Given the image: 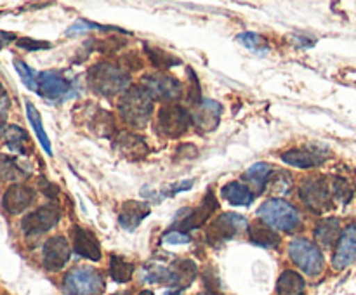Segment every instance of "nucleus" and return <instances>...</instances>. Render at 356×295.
<instances>
[{"label": "nucleus", "mask_w": 356, "mask_h": 295, "mask_svg": "<svg viewBox=\"0 0 356 295\" xmlns=\"http://www.w3.org/2000/svg\"><path fill=\"white\" fill-rule=\"evenodd\" d=\"M87 82L94 92L104 97H111L120 92H127L131 78L122 66L113 65V62H97L89 69Z\"/></svg>", "instance_id": "f257e3e1"}, {"label": "nucleus", "mask_w": 356, "mask_h": 295, "mask_svg": "<svg viewBox=\"0 0 356 295\" xmlns=\"http://www.w3.org/2000/svg\"><path fill=\"white\" fill-rule=\"evenodd\" d=\"M118 110H120V117L125 124L136 128H143L148 125L149 118H152L153 99L141 85L132 87L120 99Z\"/></svg>", "instance_id": "f03ea898"}, {"label": "nucleus", "mask_w": 356, "mask_h": 295, "mask_svg": "<svg viewBox=\"0 0 356 295\" xmlns=\"http://www.w3.org/2000/svg\"><path fill=\"white\" fill-rule=\"evenodd\" d=\"M257 215L271 229H278V231L291 233L301 224V215L296 210V207H292L289 201L278 200V198L261 205V208L257 210Z\"/></svg>", "instance_id": "7ed1b4c3"}, {"label": "nucleus", "mask_w": 356, "mask_h": 295, "mask_svg": "<svg viewBox=\"0 0 356 295\" xmlns=\"http://www.w3.org/2000/svg\"><path fill=\"white\" fill-rule=\"evenodd\" d=\"M63 290L66 295H101L104 290V280L99 271L80 266L66 274Z\"/></svg>", "instance_id": "20e7f679"}, {"label": "nucleus", "mask_w": 356, "mask_h": 295, "mask_svg": "<svg viewBox=\"0 0 356 295\" xmlns=\"http://www.w3.org/2000/svg\"><path fill=\"white\" fill-rule=\"evenodd\" d=\"M291 259L309 276H318L323 271V255L315 243L305 238L292 239L289 245Z\"/></svg>", "instance_id": "39448f33"}, {"label": "nucleus", "mask_w": 356, "mask_h": 295, "mask_svg": "<svg viewBox=\"0 0 356 295\" xmlns=\"http://www.w3.org/2000/svg\"><path fill=\"white\" fill-rule=\"evenodd\" d=\"M299 196L305 201L306 207L315 214H322L332 207V189L323 177L305 180L299 189Z\"/></svg>", "instance_id": "423d86ee"}, {"label": "nucleus", "mask_w": 356, "mask_h": 295, "mask_svg": "<svg viewBox=\"0 0 356 295\" xmlns=\"http://www.w3.org/2000/svg\"><path fill=\"white\" fill-rule=\"evenodd\" d=\"M191 115L183 106L170 104L160 110L156 118V132L167 137H181L190 128Z\"/></svg>", "instance_id": "0eeeda50"}, {"label": "nucleus", "mask_w": 356, "mask_h": 295, "mask_svg": "<svg viewBox=\"0 0 356 295\" xmlns=\"http://www.w3.org/2000/svg\"><path fill=\"white\" fill-rule=\"evenodd\" d=\"M141 87L155 101H176L181 97V83L165 73L145 75L141 80Z\"/></svg>", "instance_id": "6e6552de"}, {"label": "nucleus", "mask_w": 356, "mask_h": 295, "mask_svg": "<svg viewBox=\"0 0 356 295\" xmlns=\"http://www.w3.org/2000/svg\"><path fill=\"white\" fill-rule=\"evenodd\" d=\"M247 228H249V222H247L243 215L228 212V214H221L209 224L207 239L212 243L225 242V239L233 238V236H236L240 231Z\"/></svg>", "instance_id": "1a4fd4ad"}, {"label": "nucleus", "mask_w": 356, "mask_h": 295, "mask_svg": "<svg viewBox=\"0 0 356 295\" xmlns=\"http://www.w3.org/2000/svg\"><path fill=\"white\" fill-rule=\"evenodd\" d=\"M59 221V210L54 205H44V207L37 208L35 212L28 214L26 217H23L21 221V229L24 231V235L33 236V235H42V233L49 231V229L54 228Z\"/></svg>", "instance_id": "9d476101"}, {"label": "nucleus", "mask_w": 356, "mask_h": 295, "mask_svg": "<svg viewBox=\"0 0 356 295\" xmlns=\"http://www.w3.org/2000/svg\"><path fill=\"white\" fill-rule=\"evenodd\" d=\"M356 260V224H350L337 239L332 266L336 269H346Z\"/></svg>", "instance_id": "9b49d317"}, {"label": "nucleus", "mask_w": 356, "mask_h": 295, "mask_svg": "<svg viewBox=\"0 0 356 295\" xmlns=\"http://www.w3.org/2000/svg\"><path fill=\"white\" fill-rule=\"evenodd\" d=\"M72 248L65 236L49 238L44 245V266L49 271H59L70 260Z\"/></svg>", "instance_id": "f8f14e48"}, {"label": "nucleus", "mask_w": 356, "mask_h": 295, "mask_svg": "<svg viewBox=\"0 0 356 295\" xmlns=\"http://www.w3.org/2000/svg\"><path fill=\"white\" fill-rule=\"evenodd\" d=\"M222 106L218 101L204 99L198 106H193V113H191V121L195 127L200 128L204 132L214 130L221 121Z\"/></svg>", "instance_id": "ddd939ff"}, {"label": "nucleus", "mask_w": 356, "mask_h": 295, "mask_svg": "<svg viewBox=\"0 0 356 295\" xmlns=\"http://www.w3.org/2000/svg\"><path fill=\"white\" fill-rule=\"evenodd\" d=\"M218 210V198H216L214 191H207V194L204 196L202 203L198 205L195 210H191L188 214V217H184L179 224V231H188V229H197L200 226H204L209 221L214 212Z\"/></svg>", "instance_id": "4468645a"}, {"label": "nucleus", "mask_w": 356, "mask_h": 295, "mask_svg": "<svg viewBox=\"0 0 356 295\" xmlns=\"http://www.w3.org/2000/svg\"><path fill=\"white\" fill-rule=\"evenodd\" d=\"M33 200L35 191L31 187L23 186V184H13L3 194L2 203L9 214H21L33 203Z\"/></svg>", "instance_id": "2eb2a0df"}, {"label": "nucleus", "mask_w": 356, "mask_h": 295, "mask_svg": "<svg viewBox=\"0 0 356 295\" xmlns=\"http://www.w3.org/2000/svg\"><path fill=\"white\" fill-rule=\"evenodd\" d=\"M37 90L40 96L49 99H59L70 90V82L56 71H42L38 73Z\"/></svg>", "instance_id": "dca6fc26"}, {"label": "nucleus", "mask_w": 356, "mask_h": 295, "mask_svg": "<svg viewBox=\"0 0 356 295\" xmlns=\"http://www.w3.org/2000/svg\"><path fill=\"white\" fill-rule=\"evenodd\" d=\"M115 148L131 162H138L148 155V144L145 142V139L141 135L131 134V132H120L115 137Z\"/></svg>", "instance_id": "f3484780"}, {"label": "nucleus", "mask_w": 356, "mask_h": 295, "mask_svg": "<svg viewBox=\"0 0 356 295\" xmlns=\"http://www.w3.org/2000/svg\"><path fill=\"white\" fill-rule=\"evenodd\" d=\"M197 278V264L190 259L174 260L167 267V283L176 288H188Z\"/></svg>", "instance_id": "a211bd4d"}, {"label": "nucleus", "mask_w": 356, "mask_h": 295, "mask_svg": "<svg viewBox=\"0 0 356 295\" xmlns=\"http://www.w3.org/2000/svg\"><path fill=\"white\" fill-rule=\"evenodd\" d=\"M73 248L80 257L89 260H101V246L99 239L96 238L92 231L83 228H75L73 235Z\"/></svg>", "instance_id": "6ab92c4d"}, {"label": "nucleus", "mask_w": 356, "mask_h": 295, "mask_svg": "<svg viewBox=\"0 0 356 295\" xmlns=\"http://www.w3.org/2000/svg\"><path fill=\"white\" fill-rule=\"evenodd\" d=\"M149 212H152V207H149L148 203H145V201H125V203L122 205L118 221H120V224L124 226L125 229L134 231V229L145 221V217H148Z\"/></svg>", "instance_id": "aec40b11"}, {"label": "nucleus", "mask_w": 356, "mask_h": 295, "mask_svg": "<svg viewBox=\"0 0 356 295\" xmlns=\"http://www.w3.org/2000/svg\"><path fill=\"white\" fill-rule=\"evenodd\" d=\"M327 151L318 153V151H309V149H289L282 155V160H284L287 165L296 167V169H312V167L320 165V163L325 160Z\"/></svg>", "instance_id": "412c9836"}, {"label": "nucleus", "mask_w": 356, "mask_h": 295, "mask_svg": "<svg viewBox=\"0 0 356 295\" xmlns=\"http://www.w3.org/2000/svg\"><path fill=\"white\" fill-rule=\"evenodd\" d=\"M339 233L341 222L337 217H325L315 226V238L323 246H332V243L339 238Z\"/></svg>", "instance_id": "4be33fe9"}, {"label": "nucleus", "mask_w": 356, "mask_h": 295, "mask_svg": "<svg viewBox=\"0 0 356 295\" xmlns=\"http://www.w3.org/2000/svg\"><path fill=\"white\" fill-rule=\"evenodd\" d=\"M306 288V281L305 278L301 276L296 271H284L280 274L277 281V292L278 295H302L305 294Z\"/></svg>", "instance_id": "5701e85b"}, {"label": "nucleus", "mask_w": 356, "mask_h": 295, "mask_svg": "<svg viewBox=\"0 0 356 295\" xmlns=\"http://www.w3.org/2000/svg\"><path fill=\"white\" fill-rule=\"evenodd\" d=\"M249 239L257 246H264V248H271V246H278L280 243V236L268 226L261 224V222H254L249 226Z\"/></svg>", "instance_id": "b1692460"}, {"label": "nucleus", "mask_w": 356, "mask_h": 295, "mask_svg": "<svg viewBox=\"0 0 356 295\" xmlns=\"http://www.w3.org/2000/svg\"><path fill=\"white\" fill-rule=\"evenodd\" d=\"M221 193L226 201H229L232 205H240V207L250 205L254 200V193L250 191V187L242 183L226 184V186L221 189Z\"/></svg>", "instance_id": "393cba45"}, {"label": "nucleus", "mask_w": 356, "mask_h": 295, "mask_svg": "<svg viewBox=\"0 0 356 295\" xmlns=\"http://www.w3.org/2000/svg\"><path fill=\"white\" fill-rule=\"evenodd\" d=\"M87 124L92 128V132L99 135H110L115 130L113 117L108 111L101 110V108H92V113L87 115Z\"/></svg>", "instance_id": "a878e982"}, {"label": "nucleus", "mask_w": 356, "mask_h": 295, "mask_svg": "<svg viewBox=\"0 0 356 295\" xmlns=\"http://www.w3.org/2000/svg\"><path fill=\"white\" fill-rule=\"evenodd\" d=\"M134 274V264L127 262L124 257L111 255L110 260V276L117 283H127Z\"/></svg>", "instance_id": "bb28decb"}, {"label": "nucleus", "mask_w": 356, "mask_h": 295, "mask_svg": "<svg viewBox=\"0 0 356 295\" xmlns=\"http://www.w3.org/2000/svg\"><path fill=\"white\" fill-rule=\"evenodd\" d=\"M26 115H28V120H30L31 127H33L35 134H37V139H38V141H40L42 148H44V151L47 153V155H52L51 141H49L47 134H45V130H44V125H42L40 113H38L37 108H35L31 103H26Z\"/></svg>", "instance_id": "cd10ccee"}, {"label": "nucleus", "mask_w": 356, "mask_h": 295, "mask_svg": "<svg viewBox=\"0 0 356 295\" xmlns=\"http://www.w3.org/2000/svg\"><path fill=\"white\" fill-rule=\"evenodd\" d=\"M291 187H292V180L285 172H278V176L277 174H271L270 179H268L266 184H264V189L277 194V196L289 194L291 193Z\"/></svg>", "instance_id": "c85d7f7f"}, {"label": "nucleus", "mask_w": 356, "mask_h": 295, "mask_svg": "<svg viewBox=\"0 0 356 295\" xmlns=\"http://www.w3.org/2000/svg\"><path fill=\"white\" fill-rule=\"evenodd\" d=\"M6 139H7V146H9L13 151L21 153V155H26L24 146H26L28 142V135L23 128H19L17 125H10V127H7L6 130Z\"/></svg>", "instance_id": "c756f323"}, {"label": "nucleus", "mask_w": 356, "mask_h": 295, "mask_svg": "<svg viewBox=\"0 0 356 295\" xmlns=\"http://www.w3.org/2000/svg\"><path fill=\"white\" fill-rule=\"evenodd\" d=\"M271 174H273L271 172V167L268 165V163L261 162L250 167V169L245 172V177L250 180V183L256 184L257 187L264 189V184H266V180L270 179Z\"/></svg>", "instance_id": "7c9ffc66"}, {"label": "nucleus", "mask_w": 356, "mask_h": 295, "mask_svg": "<svg viewBox=\"0 0 356 295\" xmlns=\"http://www.w3.org/2000/svg\"><path fill=\"white\" fill-rule=\"evenodd\" d=\"M330 189H332V194L336 196V200H339L341 203H350L351 198H353L355 194L353 186H351L346 179H343V177H336V179L332 180Z\"/></svg>", "instance_id": "2f4dec72"}, {"label": "nucleus", "mask_w": 356, "mask_h": 295, "mask_svg": "<svg viewBox=\"0 0 356 295\" xmlns=\"http://www.w3.org/2000/svg\"><path fill=\"white\" fill-rule=\"evenodd\" d=\"M17 177H23V170L19 169L16 160L0 155V179L13 180L17 179Z\"/></svg>", "instance_id": "473e14b6"}, {"label": "nucleus", "mask_w": 356, "mask_h": 295, "mask_svg": "<svg viewBox=\"0 0 356 295\" xmlns=\"http://www.w3.org/2000/svg\"><path fill=\"white\" fill-rule=\"evenodd\" d=\"M146 52H148L149 56V61H152L155 66H159V68H170V66L179 62L174 56L167 54V52L162 51V49L148 47V45H146Z\"/></svg>", "instance_id": "72a5a7b5"}, {"label": "nucleus", "mask_w": 356, "mask_h": 295, "mask_svg": "<svg viewBox=\"0 0 356 295\" xmlns=\"http://www.w3.org/2000/svg\"><path fill=\"white\" fill-rule=\"evenodd\" d=\"M14 66H16V71L19 73V76H21V80H23L24 85L31 90H37V78H38L37 73H35L33 69L28 68V66L24 65L23 61H19V59H14Z\"/></svg>", "instance_id": "f704fd0d"}, {"label": "nucleus", "mask_w": 356, "mask_h": 295, "mask_svg": "<svg viewBox=\"0 0 356 295\" xmlns=\"http://www.w3.org/2000/svg\"><path fill=\"white\" fill-rule=\"evenodd\" d=\"M236 40H238L243 47L249 49V51H259L261 45H263V38H261V35L254 33V31L240 33L238 37H236Z\"/></svg>", "instance_id": "c9c22d12"}, {"label": "nucleus", "mask_w": 356, "mask_h": 295, "mask_svg": "<svg viewBox=\"0 0 356 295\" xmlns=\"http://www.w3.org/2000/svg\"><path fill=\"white\" fill-rule=\"evenodd\" d=\"M17 47L24 49V51H42V49H49L51 44L49 42H40V40H33L30 37H23L19 40H16Z\"/></svg>", "instance_id": "e433bc0d"}, {"label": "nucleus", "mask_w": 356, "mask_h": 295, "mask_svg": "<svg viewBox=\"0 0 356 295\" xmlns=\"http://www.w3.org/2000/svg\"><path fill=\"white\" fill-rule=\"evenodd\" d=\"M6 120H7V96L0 92V137L6 134Z\"/></svg>", "instance_id": "4c0bfd02"}, {"label": "nucleus", "mask_w": 356, "mask_h": 295, "mask_svg": "<svg viewBox=\"0 0 356 295\" xmlns=\"http://www.w3.org/2000/svg\"><path fill=\"white\" fill-rule=\"evenodd\" d=\"M163 239H165V243H181V245L190 243V236L183 231H170L169 235H165Z\"/></svg>", "instance_id": "58836bf2"}, {"label": "nucleus", "mask_w": 356, "mask_h": 295, "mask_svg": "<svg viewBox=\"0 0 356 295\" xmlns=\"http://www.w3.org/2000/svg\"><path fill=\"white\" fill-rule=\"evenodd\" d=\"M42 183H44V180H42ZM45 184V183H44ZM44 193L47 194V196H51V198H56V194H58V191H56V186H51V184H45V189H44Z\"/></svg>", "instance_id": "ea45409f"}, {"label": "nucleus", "mask_w": 356, "mask_h": 295, "mask_svg": "<svg viewBox=\"0 0 356 295\" xmlns=\"http://www.w3.org/2000/svg\"><path fill=\"white\" fill-rule=\"evenodd\" d=\"M14 40V35L13 33H3V31H0V42H10Z\"/></svg>", "instance_id": "a19ab883"}, {"label": "nucleus", "mask_w": 356, "mask_h": 295, "mask_svg": "<svg viewBox=\"0 0 356 295\" xmlns=\"http://www.w3.org/2000/svg\"><path fill=\"white\" fill-rule=\"evenodd\" d=\"M139 295H153V292L152 290H143Z\"/></svg>", "instance_id": "79ce46f5"}, {"label": "nucleus", "mask_w": 356, "mask_h": 295, "mask_svg": "<svg viewBox=\"0 0 356 295\" xmlns=\"http://www.w3.org/2000/svg\"><path fill=\"white\" fill-rule=\"evenodd\" d=\"M170 295H181V294H179V292H176V294H170Z\"/></svg>", "instance_id": "37998d69"}, {"label": "nucleus", "mask_w": 356, "mask_h": 295, "mask_svg": "<svg viewBox=\"0 0 356 295\" xmlns=\"http://www.w3.org/2000/svg\"><path fill=\"white\" fill-rule=\"evenodd\" d=\"M113 295H129V294H113Z\"/></svg>", "instance_id": "c03bdc74"}, {"label": "nucleus", "mask_w": 356, "mask_h": 295, "mask_svg": "<svg viewBox=\"0 0 356 295\" xmlns=\"http://www.w3.org/2000/svg\"><path fill=\"white\" fill-rule=\"evenodd\" d=\"M202 295H216V294H202Z\"/></svg>", "instance_id": "a18cd8bd"}]
</instances>
